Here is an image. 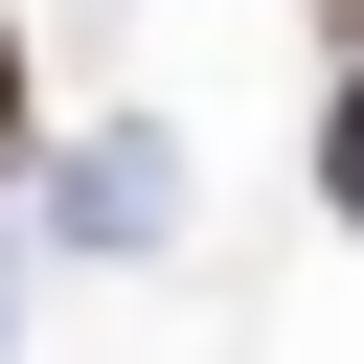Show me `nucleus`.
Listing matches in <instances>:
<instances>
[{"label": "nucleus", "instance_id": "1", "mask_svg": "<svg viewBox=\"0 0 364 364\" xmlns=\"http://www.w3.org/2000/svg\"><path fill=\"white\" fill-rule=\"evenodd\" d=\"M318 182H341V228H364V68H341V114H318Z\"/></svg>", "mask_w": 364, "mask_h": 364}, {"label": "nucleus", "instance_id": "2", "mask_svg": "<svg viewBox=\"0 0 364 364\" xmlns=\"http://www.w3.org/2000/svg\"><path fill=\"white\" fill-rule=\"evenodd\" d=\"M0 159H23V46H0Z\"/></svg>", "mask_w": 364, "mask_h": 364}, {"label": "nucleus", "instance_id": "3", "mask_svg": "<svg viewBox=\"0 0 364 364\" xmlns=\"http://www.w3.org/2000/svg\"><path fill=\"white\" fill-rule=\"evenodd\" d=\"M341 46H364V0H341Z\"/></svg>", "mask_w": 364, "mask_h": 364}]
</instances>
